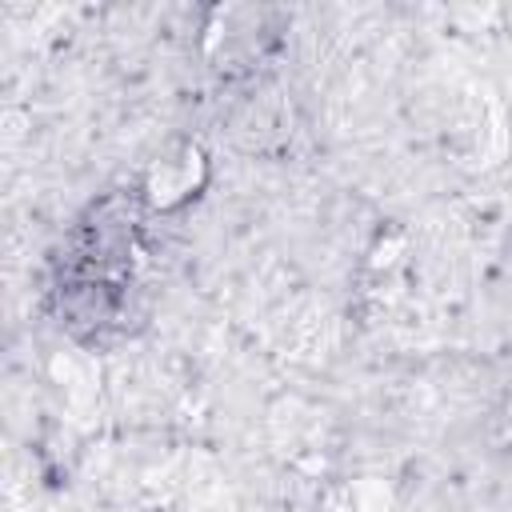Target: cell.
Returning <instances> with one entry per match:
<instances>
[{
	"mask_svg": "<svg viewBox=\"0 0 512 512\" xmlns=\"http://www.w3.org/2000/svg\"><path fill=\"white\" fill-rule=\"evenodd\" d=\"M208 184V156L200 152V144H172L164 148L140 180V196L152 212H176L188 200L200 196V188Z\"/></svg>",
	"mask_w": 512,
	"mask_h": 512,
	"instance_id": "6da1fadb",
	"label": "cell"
},
{
	"mask_svg": "<svg viewBox=\"0 0 512 512\" xmlns=\"http://www.w3.org/2000/svg\"><path fill=\"white\" fill-rule=\"evenodd\" d=\"M352 512H356V508H352Z\"/></svg>",
	"mask_w": 512,
	"mask_h": 512,
	"instance_id": "3957f363",
	"label": "cell"
},
{
	"mask_svg": "<svg viewBox=\"0 0 512 512\" xmlns=\"http://www.w3.org/2000/svg\"><path fill=\"white\" fill-rule=\"evenodd\" d=\"M400 256H404V236H388V240H380V244L372 248V260H368V264L388 272V268L400 264Z\"/></svg>",
	"mask_w": 512,
	"mask_h": 512,
	"instance_id": "7a4b0ae2",
	"label": "cell"
}]
</instances>
